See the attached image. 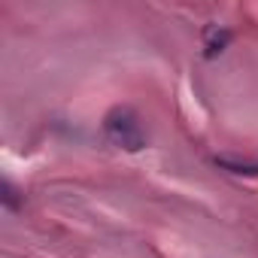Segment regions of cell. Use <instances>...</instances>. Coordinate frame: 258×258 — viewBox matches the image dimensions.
<instances>
[{"mask_svg": "<svg viewBox=\"0 0 258 258\" xmlns=\"http://www.w3.org/2000/svg\"><path fill=\"white\" fill-rule=\"evenodd\" d=\"M228 43H231V34H228V31H222V28H210V31H207V43H204V55L213 58V55H219Z\"/></svg>", "mask_w": 258, "mask_h": 258, "instance_id": "7a4b0ae2", "label": "cell"}, {"mask_svg": "<svg viewBox=\"0 0 258 258\" xmlns=\"http://www.w3.org/2000/svg\"><path fill=\"white\" fill-rule=\"evenodd\" d=\"M4 201H7V207H10V210H16V207H19V201H16V188H13L10 182H4Z\"/></svg>", "mask_w": 258, "mask_h": 258, "instance_id": "3957f363", "label": "cell"}, {"mask_svg": "<svg viewBox=\"0 0 258 258\" xmlns=\"http://www.w3.org/2000/svg\"><path fill=\"white\" fill-rule=\"evenodd\" d=\"M103 134H106V140L112 146L127 149V152H140L146 146L140 118H137L134 109H127V106H115V109L106 112V118H103Z\"/></svg>", "mask_w": 258, "mask_h": 258, "instance_id": "6da1fadb", "label": "cell"}]
</instances>
